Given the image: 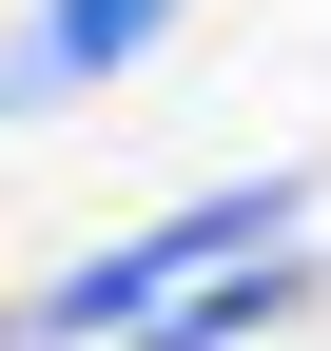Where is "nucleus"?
<instances>
[{
	"label": "nucleus",
	"mask_w": 331,
	"mask_h": 351,
	"mask_svg": "<svg viewBox=\"0 0 331 351\" xmlns=\"http://www.w3.org/2000/svg\"><path fill=\"white\" fill-rule=\"evenodd\" d=\"M293 215H312L293 176H254V195H195V215H156L137 254H98V274H59V293H39V351H117V332H176L195 293L234 274V254H293Z\"/></svg>",
	"instance_id": "f257e3e1"
},
{
	"label": "nucleus",
	"mask_w": 331,
	"mask_h": 351,
	"mask_svg": "<svg viewBox=\"0 0 331 351\" xmlns=\"http://www.w3.org/2000/svg\"><path fill=\"white\" fill-rule=\"evenodd\" d=\"M156 20H176V0H39V20H20V59H0V117H39V98H78V78H117Z\"/></svg>",
	"instance_id": "f03ea898"
}]
</instances>
